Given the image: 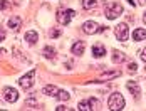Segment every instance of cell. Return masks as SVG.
Instances as JSON below:
<instances>
[{"instance_id":"6da1fadb","label":"cell","mask_w":146,"mask_h":111,"mask_svg":"<svg viewBox=\"0 0 146 111\" xmlns=\"http://www.w3.org/2000/svg\"><path fill=\"white\" fill-rule=\"evenodd\" d=\"M121 14H123V5H121L119 2H111V3H108L106 9H104V15H106L109 20L117 19Z\"/></svg>"},{"instance_id":"7a4b0ae2","label":"cell","mask_w":146,"mask_h":111,"mask_svg":"<svg viewBox=\"0 0 146 111\" xmlns=\"http://www.w3.org/2000/svg\"><path fill=\"white\" fill-rule=\"evenodd\" d=\"M108 106L109 110L117 111V110H123L124 108V98L121 96V93H113L109 99H108Z\"/></svg>"},{"instance_id":"3957f363","label":"cell","mask_w":146,"mask_h":111,"mask_svg":"<svg viewBox=\"0 0 146 111\" xmlns=\"http://www.w3.org/2000/svg\"><path fill=\"white\" fill-rule=\"evenodd\" d=\"M98 108H99V101L94 99V98H88L84 101H79V106H77V110L81 111H91V110H98Z\"/></svg>"},{"instance_id":"277c9868","label":"cell","mask_w":146,"mask_h":111,"mask_svg":"<svg viewBox=\"0 0 146 111\" xmlns=\"http://www.w3.org/2000/svg\"><path fill=\"white\" fill-rule=\"evenodd\" d=\"M76 12H74L72 9H66V10H59L57 12V22L60 25H67L69 22H71V19H72Z\"/></svg>"},{"instance_id":"5b68a950","label":"cell","mask_w":146,"mask_h":111,"mask_svg":"<svg viewBox=\"0 0 146 111\" xmlns=\"http://www.w3.org/2000/svg\"><path fill=\"white\" fill-rule=\"evenodd\" d=\"M35 72H37V71L32 69V71H29L25 76H22V78H20V81H19V86H20V88H24V89H30V88H32V84H34Z\"/></svg>"},{"instance_id":"8992f818","label":"cell","mask_w":146,"mask_h":111,"mask_svg":"<svg viewBox=\"0 0 146 111\" xmlns=\"http://www.w3.org/2000/svg\"><path fill=\"white\" fill-rule=\"evenodd\" d=\"M82 30L86 32V34H98V32H102L104 27H101L99 24H96V22H92V20H88V22H84L82 24Z\"/></svg>"},{"instance_id":"52a82bcc","label":"cell","mask_w":146,"mask_h":111,"mask_svg":"<svg viewBox=\"0 0 146 111\" xmlns=\"http://www.w3.org/2000/svg\"><path fill=\"white\" fill-rule=\"evenodd\" d=\"M116 37L117 41H128V37H129V29H128V25L126 24H119V25H116Z\"/></svg>"},{"instance_id":"ba28073f","label":"cell","mask_w":146,"mask_h":111,"mask_svg":"<svg viewBox=\"0 0 146 111\" xmlns=\"http://www.w3.org/2000/svg\"><path fill=\"white\" fill-rule=\"evenodd\" d=\"M3 98H5L7 103H15L19 99V93H17V89H14V88H5L3 89Z\"/></svg>"},{"instance_id":"9c48e42d","label":"cell","mask_w":146,"mask_h":111,"mask_svg":"<svg viewBox=\"0 0 146 111\" xmlns=\"http://www.w3.org/2000/svg\"><path fill=\"white\" fill-rule=\"evenodd\" d=\"M126 88L131 91V94H134V98L138 99L139 98V94H141V91H139V86H138V83L136 81H128V84H126Z\"/></svg>"},{"instance_id":"30bf717a","label":"cell","mask_w":146,"mask_h":111,"mask_svg":"<svg viewBox=\"0 0 146 111\" xmlns=\"http://www.w3.org/2000/svg\"><path fill=\"white\" fill-rule=\"evenodd\" d=\"M24 39L29 42V44H35V42L39 41V35H37V32H35V30H29V32H25Z\"/></svg>"},{"instance_id":"8fae6325","label":"cell","mask_w":146,"mask_h":111,"mask_svg":"<svg viewBox=\"0 0 146 111\" xmlns=\"http://www.w3.org/2000/svg\"><path fill=\"white\" fill-rule=\"evenodd\" d=\"M104 54H106V49H104L102 44H96V45H92V56H94V57H102Z\"/></svg>"},{"instance_id":"7c38bea8","label":"cell","mask_w":146,"mask_h":111,"mask_svg":"<svg viewBox=\"0 0 146 111\" xmlns=\"http://www.w3.org/2000/svg\"><path fill=\"white\" fill-rule=\"evenodd\" d=\"M146 39V30L145 29H136L133 32V41H145Z\"/></svg>"},{"instance_id":"4fadbf2b","label":"cell","mask_w":146,"mask_h":111,"mask_svg":"<svg viewBox=\"0 0 146 111\" xmlns=\"http://www.w3.org/2000/svg\"><path fill=\"white\" fill-rule=\"evenodd\" d=\"M42 93L44 94H47V96H57V93H59V89L56 88V86H52V84H49V86H45L44 89H42Z\"/></svg>"},{"instance_id":"5bb4252c","label":"cell","mask_w":146,"mask_h":111,"mask_svg":"<svg viewBox=\"0 0 146 111\" xmlns=\"http://www.w3.org/2000/svg\"><path fill=\"white\" fill-rule=\"evenodd\" d=\"M22 25V20H20V17H12L10 20H9V27L12 29V30H19V27Z\"/></svg>"},{"instance_id":"9a60e30c","label":"cell","mask_w":146,"mask_h":111,"mask_svg":"<svg viewBox=\"0 0 146 111\" xmlns=\"http://www.w3.org/2000/svg\"><path fill=\"white\" fill-rule=\"evenodd\" d=\"M82 52H84V44H82V42H76L72 45V54L81 56Z\"/></svg>"},{"instance_id":"2e32d148","label":"cell","mask_w":146,"mask_h":111,"mask_svg":"<svg viewBox=\"0 0 146 111\" xmlns=\"http://www.w3.org/2000/svg\"><path fill=\"white\" fill-rule=\"evenodd\" d=\"M82 7H84L86 10L94 9V7H96V0H82Z\"/></svg>"},{"instance_id":"e0dca14e","label":"cell","mask_w":146,"mask_h":111,"mask_svg":"<svg viewBox=\"0 0 146 111\" xmlns=\"http://www.w3.org/2000/svg\"><path fill=\"white\" fill-rule=\"evenodd\" d=\"M123 61H124V54H123V52H114V56H113V62H123Z\"/></svg>"},{"instance_id":"ac0fdd59","label":"cell","mask_w":146,"mask_h":111,"mask_svg":"<svg viewBox=\"0 0 146 111\" xmlns=\"http://www.w3.org/2000/svg\"><path fill=\"white\" fill-rule=\"evenodd\" d=\"M56 98H57L59 101H67V99H69V93H67V91H59Z\"/></svg>"},{"instance_id":"d6986e66","label":"cell","mask_w":146,"mask_h":111,"mask_svg":"<svg viewBox=\"0 0 146 111\" xmlns=\"http://www.w3.org/2000/svg\"><path fill=\"white\" fill-rule=\"evenodd\" d=\"M44 56L47 57V59H52V57L56 56V52H54V49H50V47H45V49H44Z\"/></svg>"},{"instance_id":"ffe728a7","label":"cell","mask_w":146,"mask_h":111,"mask_svg":"<svg viewBox=\"0 0 146 111\" xmlns=\"http://www.w3.org/2000/svg\"><path fill=\"white\" fill-rule=\"evenodd\" d=\"M119 76V71H114V72H104L102 74V78H106V79H113V78H117Z\"/></svg>"},{"instance_id":"44dd1931","label":"cell","mask_w":146,"mask_h":111,"mask_svg":"<svg viewBox=\"0 0 146 111\" xmlns=\"http://www.w3.org/2000/svg\"><path fill=\"white\" fill-rule=\"evenodd\" d=\"M136 69H138L136 62H129V64H128V71H129V72H136Z\"/></svg>"},{"instance_id":"7402d4cb","label":"cell","mask_w":146,"mask_h":111,"mask_svg":"<svg viewBox=\"0 0 146 111\" xmlns=\"http://www.w3.org/2000/svg\"><path fill=\"white\" fill-rule=\"evenodd\" d=\"M5 9H9V3L5 0H0V10H5Z\"/></svg>"},{"instance_id":"603a6c76","label":"cell","mask_w":146,"mask_h":111,"mask_svg":"<svg viewBox=\"0 0 146 111\" xmlns=\"http://www.w3.org/2000/svg\"><path fill=\"white\" fill-rule=\"evenodd\" d=\"M50 35H52V37H59V35H60V30H52Z\"/></svg>"},{"instance_id":"cb8c5ba5","label":"cell","mask_w":146,"mask_h":111,"mask_svg":"<svg viewBox=\"0 0 146 111\" xmlns=\"http://www.w3.org/2000/svg\"><path fill=\"white\" fill-rule=\"evenodd\" d=\"M139 56H141V59H143V61L146 62V49H143V51H141V54H139Z\"/></svg>"},{"instance_id":"d4e9b609","label":"cell","mask_w":146,"mask_h":111,"mask_svg":"<svg viewBox=\"0 0 146 111\" xmlns=\"http://www.w3.org/2000/svg\"><path fill=\"white\" fill-rule=\"evenodd\" d=\"M3 39H5V32H3V30L0 29V42L3 41Z\"/></svg>"},{"instance_id":"484cf974","label":"cell","mask_w":146,"mask_h":111,"mask_svg":"<svg viewBox=\"0 0 146 111\" xmlns=\"http://www.w3.org/2000/svg\"><path fill=\"white\" fill-rule=\"evenodd\" d=\"M56 110H57V111H64V110H67V108H64V106H57Z\"/></svg>"},{"instance_id":"4316f807","label":"cell","mask_w":146,"mask_h":111,"mask_svg":"<svg viewBox=\"0 0 146 111\" xmlns=\"http://www.w3.org/2000/svg\"><path fill=\"white\" fill-rule=\"evenodd\" d=\"M138 2H139L141 5H145V3H146V0H138Z\"/></svg>"},{"instance_id":"83f0119b","label":"cell","mask_w":146,"mask_h":111,"mask_svg":"<svg viewBox=\"0 0 146 111\" xmlns=\"http://www.w3.org/2000/svg\"><path fill=\"white\" fill-rule=\"evenodd\" d=\"M128 2H129V3H131L133 7H134V5H136V3H134V2H133V0H128Z\"/></svg>"},{"instance_id":"f1b7e54d","label":"cell","mask_w":146,"mask_h":111,"mask_svg":"<svg viewBox=\"0 0 146 111\" xmlns=\"http://www.w3.org/2000/svg\"><path fill=\"white\" fill-rule=\"evenodd\" d=\"M143 22H145V24H146V14L143 15Z\"/></svg>"},{"instance_id":"f546056e","label":"cell","mask_w":146,"mask_h":111,"mask_svg":"<svg viewBox=\"0 0 146 111\" xmlns=\"http://www.w3.org/2000/svg\"><path fill=\"white\" fill-rule=\"evenodd\" d=\"M0 54H5V51H3V49H0Z\"/></svg>"}]
</instances>
